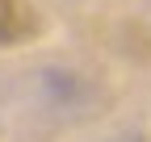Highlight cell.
<instances>
[{"mask_svg":"<svg viewBox=\"0 0 151 142\" xmlns=\"http://www.w3.org/2000/svg\"><path fill=\"white\" fill-rule=\"evenodd\" d=\"M42 33V13L34 0H0V46H25Z\"/></svg>","mask_w":151,"mask_h":142,"instance_id":"cell-1","label":"cell"}]
</instances>
